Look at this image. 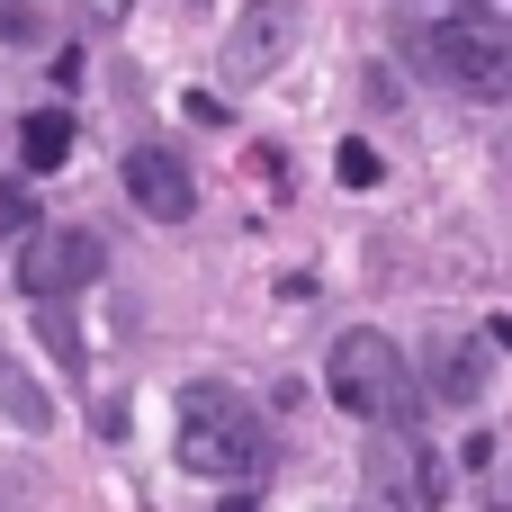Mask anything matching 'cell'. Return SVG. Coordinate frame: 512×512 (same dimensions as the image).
I'll return each instance as SVG.
<instances>
[{"label":"cell","mask_w":512,"mask_h":512,"mask_svg":"<svg viewBox=\"0 0 512 512\" xmlns=\"http://www.w3.org/2000/svg\"><path fill=\"white\" fill-rule=\"evenodd\" d=\"M180 468L207 486H261L270 468V423L234 387H189L180 396Z\"/></svg>","instance_id":"cell-1"},{"label":"cell","mask_w":512,"mask_h":512,"mask_svg":"<svg viewBox=\"0 0 512 512\" xmlns=\"http://www.w3.org/2000/svg\"><path fill=\"white\" fill-rule=\"evenodd\" d=\"M324 396H333L351 423H414V414H423V378H414V360H405L378 324H351V333L333 342Z\"/></svg>","instance_id":"cell-2"},{"label":"cell","mask_w":512,"mask_h":512,"mask_svg":"<svg viewBox=\"0 0 512 512\" xmlns=\"http://www.w3.org/2000/svg\"><path fill=\"white\" fill-rule=\"evenodd\" d=\"M423 72L459 99H512V18L495 9H450L423 27Z\"/></svg>","instance_id":"cell-3"},{"label":"cell","mask_w":512,"mask_h":512,"mask_svg":"<svg viewBox=\"0 0 512 512\" xmlns=\"http://www.w3.org/2000/svg\"><path fill=\"white\" fill-rule=\"evenodd\" d=\"M360 468H369V486H378L387 504H405V512H441V504H450V486H441V450L423 441V423H369Z\"/></svg>","instance_id":"cell-4"},{"label":"cell","mask_w":512,"mask_h":512,"mask_svg":"<svg viewBox=\"0 0 512 512\" xmlns=\"http://www.w3.org/2000/svg\"><path fill=\"white\" fill-rule=\"evenodd\" d=\"M297 36H306V18H297V0H252L234 27H225V81L234 90H252V81H270L288 54H297Z\"/></svg>","instance_id":"cell-5"},{"label":"cell","mask_w":512,"mask_h":512,"mask_svg":"<svg viewBox=\"0 0 512 512\" xmlns=\"http://www.w3.org/2000/svg\"><path fill=\"white\" fill-rule=\"evenodd\" d=\"M126 198H135V216L180 225V216L198 207V171H189V153H171V144H126Z\"/></svg>","instance_id":"cell-6"},{"label":"cell","mask_w":512,"mask_h":512,"mask_svg":"<svg viewBox=\"0 0 512 512\" xmlns=\"http://www.w3.org/2000/svg\"><path fill=\"white\" fill-rule=\"evenodd\" d=\"M99 261H108V243L90 225H63V234H36L18 252V279H27V297H72V288L99 279Z\"/></svg>","instance_id":"cell-7"},{"label":"cell","mask_w":512,"mask_h":512,"mask_svg":"<svg viewBox=\"0 0 512 512\" xmlns=\"http://www.w3.org/2000/svg\"><path fill=\"white\" fill-rule=\"evenodd\" d=\"M486 342H495V333H486ZM486 342H459V333L432 342V351H423V387H432L441 405H477V387H486Z\"/></svg>","instance_id":"cell-8"},{"label":"cell","mask_w":512,"mask_h":512,"mask_svg":"<svg viewBox=\"0 0 512 512\" xmlns=\"http://www.w3.org/2000/svg\"><path fill=\"white\" fill-rule=\"evenodd\" d=\"M63 162H72V108L18 117V171H63Z\"/></svg>","instance_id":"cell-9"},{"label":"cell","mask_w":512,"mask_h":512,"mask_svg":"<svg viewBox=\"0 0 512 512\" xmlns=\"http://www.w3.org/2000/svg\"><path fill=\"white\" fill-rule=\"evenodd\" d=\"M0 405H9V423H18V432H45V423H54L45 387H27V378H18L9 360H0Z\"/></svg>","instance_id":"cell-10"},{"label":"cell","mask_w":512,"mask_h":512,"mask_svg":"<svg viewBox=\"0 0 512 512\" xmlns=\"http://www.w3.org/2000/svg\"><path fill=\"white\" fill-rule=\"evenodd\" d=\"M333 171H342V189H369V180H378L387 162H378V144H360V135H351V144L333 153Z\"/></svg>","instance_id":"cell-11"},{"label":"cell","mask_w":512,"mask_h":512,"mask_svg":"<svg viewBox=\"0 0 512 512\" xmlns=\"http://www.w3.org/2000/svg\"><path fill=\"white\" fill-rule=\"evenodd\" d=\"M36 225V198H27V180H0V234H27Z\"/></svg>","instance_id":"cell-12"},{"label":"cell","mask_w":512,"mask_h":512,"mask_svg":"<svg viewBox=\"0 0 512 512\" xmlns=\"http://www.w3.org/2000/svg\"><path fill=\"white\" fill-rule=\"evenodd\" d=\"M0 36H18V45H36V36H45V18H36L27 0H0Z\"/></svg>","instance_id":"cell-13"},{"label":"cell","mask_w":512,"mask_h":512,"mask_svg":"<svg viewBox=\"0 0 512 512\" xmlns=\"http://www.w3.org/2000/svg\"><path fill=\"white\" fill-rule=\"evenodd\" d=\"M495 342H504V351H512V324H495Z\"/></svg>","instance_id":"cell-14"}]
</instances>
